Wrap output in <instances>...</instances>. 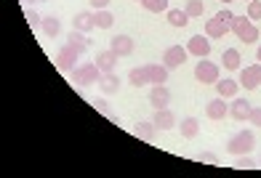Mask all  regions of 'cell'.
Wrapping results in <instances>:
<instances>
[{"mask_svg":"<svg viewBox=\"0 0 261 178\" xmlns=\"http://www.w3.org/2000/svg\"><path fill=\"white\" fill-rule=\"evenodd\" d=\"M256 146V136H253V130H240V133H234L229 138V144H227V152L232 154V157H240V154H251Z\"/></svg>","mask_w":261,"mask_h":178,"instance_id":"obj_1","label":"cell"},{"mask_svg":"<svg viewBox=\"0 0 261 178\" xmlns=\"http://www.w3.org/2000/svg\"><path fill=\"white\" fill-rule=\"evenodd\" d=\"M248 19H261V0H248Z\"/></svg>","mask_w":261,"mask_h":178,"instance_id":"obj_30","label":"cell"},{"mask_svg":"<svg viewBox=\"0 0 261 178\" xmlns=\"http://www.w3.org/2000/svg\"><path fill=\"white\" fill-rule=\"evenodd\" d=\"M158 125V130H171L173 125H176V117H173V112L165 106V109H155V120H152Z\"/></svg>","mask_w":261,"mask_h":178,"instance_id":"obj_18","label":"cell"},{"mask_svg":"<svg viewBox=\"0 0 261 178\" xmlns=\"http://www.w3.org/2000/svg\"><path fill=\"white\" fill-rule=\"evenodd\" d=\"M179 130L184 138H197L200 136V123L195 120V117H184V120L179 123Z\"/></svg>","mask_w":261,"mask_h":178,"instance_id":"obj_23","label":"cell"},{"mask_svg":"<svg viewBox=\"0 0 261 178\" xmlns=\"http://www.w3.org/2000/svg\"><path fill=\"white\" fill-rule=\"evenodd\" d=\"M128 82H130L134 88H144V85H149L147 67H136V69H130V72H128Z\"/></svg>","mask_w":261,"mask_h":178,"instance_id":"obj_20","label":"cell"},{"mask_svg":"<svg viewBox=\"0 0 261 178\" xmlns=\"http://www.w3.org/2000/svg\"><path fill=\"white\" fill-rule=\"evenodd\" d=\"M184 11H187V16H189V19H197V16H203L205 3H203V0H189Z\"/></svg>","mask_w":261,"mask_h":178,"instance_id":"obj_29","label":"cell"},{"mask_svg":"<svg viewBox=\"0 0 261 178\" xmlns=\"http://www.w3.org/2000/svg\"><path fill=\"white\" fill-rule=\"evenodd\" d=\"M195 77H197V82H203V85H216V82H219V64H213V62H197Z\"/></svg>","mask_w":261,"mask_h":178,"instance_id":"obj_5","label":"cell"},{"mask_svg":"<svg viewBox=\"0 0 261 178\" xmlns=\"http://www.w3.org/2000/svg\"><path fill=\"white\" fill-rule=\"evenodd\" d=\"M110 48L117 56H130V53H134V48H136V43H134V38H128V35H115Z\"/></svg>","mask_w":261,"mask_h":178,"instance_id":"obj_11","label":"cell"},{"mask_svg":"<svg viewBox=\"0 0 261 178\" xmlns=\"http://www.w3.org/2000/svg\"><path fill=\"white\" fill-rule=\"evenodd\" d=\"M149 104L155 106V109H165V106L171 104V91L165 85H152L149 91Z\"/></svg>","mask_w":261,"mask_h":178,"instance_id":"obj_10","label":"cell"},{"mask_svg":"<svg viewBox=\"0 0 261 178\" xmlns=\"http://www.w3.org/2000/svg\"><path fill=\"white\" fill-rule=\"evenodd\" d=\"M221 3H232V0H221Z\"/></svg>","mask_w":261,"mask_h":178,"instance_id":"obj_39","label":"cell"},{"mask_svg":"<svg viewBox=\"0 0 261 178\" xmlns=\"http://www.w3.org/2000/svg\"><path fill=\"white\" fill-rule=\"evenodd\" d=\"M117 56L112 48H107V51H99L96 53V67L101 69V72H115V64H117Z\"/></svg>","mask_w":261,"mask_h":178,"instance_id":"obj_16","label":"cell"},{"mask_svg":"<svg viewBox=\"0 0 261 178\" xmlns=\"http://www.w3.org/2000/svg\"><path fill=\"white\" fill-rule=\"evenodd\" d=\"M141 6H144L149 14H163V11H168V0H139Z\"/></svg>","mask_w":261,"mask_h":178,"instance_id":"obj_28","label":"cell"},{"mask_svg":"<svg viewBox=\"0 0 261 178\" xmlns=\"http://www.w3.org/2000/svg\"><path fill=\"white\" fill-rule=\"evenodd\" d=\"M240 85L248 91H256L261 85V64H251L240 72Z\"/></svg>","mask_w":261,"mask_h":178,"instance_id":"obj_8","label":"cell"},{"mask_svg":"<svg viewBox=\"0 0 261 178\" xmlns=\"http://www.w3.org/2000/svg\"><path fill=\"white\" fill-rule=\"evenodd\" d=\"M168 72L171 69L165 64H147V75H149L152 85H165V82H168Z\"/></svg>","mask_w":261,"mask_h":178,"instance_id":"obj_15","label":"cell"},{"mask_svg":"<svg viewBox=\"0 0 261 178\" xmlns=\"http://www.w3.org/2000/svg\"><path fill=\"white\" fill-rule=\"evenodd\" d=\"M197 160H200V162H208V165H219V157H216L213 152H200Z\"/></svg>","mask_w":261,"mask_h":178,"instance_id":"obj_34","label":"cell"},{"mask_svg":"<svg viewBox=\"0 0 261 178\" xmlns=\"http://www.w3.org/2000/svg\"><path fill=\"white\" fill-rule=\"evenodd\" d=\"M187 51L192 56L208 58L211 56V38H208V35H192V38L187 40Z\"/></svg>","mask_w":261,"mask_h":178,"instance_id":"obj_7","label":"cell"},{"mask_svg":"<svg viewBox=\"0 0 261 178\" xmlns=\"http://www.w3.org/2000/svg\"><path fill=\"white\" fill-rule=\"evenodd\" d=\"M240 62H243V56H240V51H237V48H227V51L221 53V64L227 67V69H232V72H234V69H240Z\"/></svg>","mask_w":261,"mask_h":178,"instance_id":"obj_24","label":"cell"},{"mask_svg":"<svg viewBox=\"0 0 261 178\" xmlns=\"http://www.w3.org/2000/svg\"><path fill=\"white\" fill-rule=\"evenodd\" d=\"M205 114L211 117V120H224V117L229 114V104L219 96V99L208 101V106H205Z\"/></svg>","mask_w":261,"mask_h":178,"instance_id":"obj_12","label":"cell"},{"mask_svg":"<svg viewBox=\"0 0 261 178\" xmlns=\"http://www.w3.org/2000/svg\"><path fill=\"white\" fill-rule=\"evenodd\" d=\"M134 130H136V136H139L141 141H147V144H152V141H155V136H158V125H155V123H139Z\"/></svg>","mask_w":261,"mask_h":178,"instance_id":"obj_22","label":"cell"},{"mask_svg":"<svg viewBox=\"0 0 261 178\" xmlns=\"http://www.w3.org/2000/svg\"><path fill=\"white\" fill-rule=\"evenodd\" d=\"M77 58H80V53H77V51L72 48V45L67 43L64 48L56 53V69H59L62 75H72V69L77 67Z\"/></svg>","mask_w":261,"mask_h":178,"instance_id":"obj_4","label":"cell"},{"mask_svg":"<svg viewBox=\"0 0 261 178\" xmlns=\"http://www.w3.org/2000/svg\"><path fill=\"white\" fill-rule=\"evenodd\" d=\"M24 16H27V24H30V27H40V24H43V16H40L35 8H27Z\"/></svg>","mask_w":261,"mask_h":178,"instance_id":"obj_33","label":"cell"},{"mask_svg":"<svg viewBox=\"0 0 261 178\" xmlns=\"http://www.w3.org/2000/svg\"><path fill=\"white\" fill-rule=\"evenodd\" d=\"M187 56H189L187 45H171V48H165V53H163V64L168 69H179L187 62Z\"/></svg>","mask_w":261,"mask_h":178,"instance_id":"obj_6","label":"cell"},{"mask_svg":"<svg viewBox=\"0 0 261 178\" xmlns=\"http://www.w3.org/2000/svg\"><path fill=\"white\" fill-rule=\"evenodd\" d=\"M93 21H96V27H99V29H110V27L115 24V16H112V11L99 8L96 14H93Z\"/></svg>","mask_w":261,"mask_h":178,"instance_id":"obj_27","label":"cell"},{"mask_svg":"<svg viewBox=\"0 0 261 178\" xmlns=\"http://www.w3.org/2000/svg\"><path fill=\"white\" fill-rule=\"evenodd\" d=\"M216 91H219L221 99H234L237 91H240V82H234V80H219L216 82Z\"/></svg>","mask_w":261,"mask_h":178,"instance_id":"obj_21","label":"cell"},{"mask_svg":"<svg viewBox=\"0 0 261 178\" xmlns=\"http://www.w3.org/2000/svg\"><path fill=\"white\" fill-rule=\"evenodd\" d=\"M93 27H96V21H93V14L91 11H80V14H75L72 19V29H80V32H91Z\"/></svg>","mask_w":261,"mask_h":178,"instance_id":"obj_17","label":"cell"},{"mask_svg":"<svg viewBox=\"0 0 261 178\" xmlns=\"http://www.w3.org/2000/svg\"><path fill=\"white\" fill-rule=\"evenodd\" d=\"M104 72H101V69L96 67V62H86V64H77L75 69H72V75H69V77H72V82H75V85H91V82H99V77H101Z\"/></svg>","mask_w":261,"mask_h":178,"instance_id":"obj_2","label":"cell"},{"mask_svg":"<svg viewBox=\"0 0 261 178\" xmlns=\"http://www.w3.org/2000/svg\"><path fill=\"white\" fill-rule=\"evenodd\" d=\"M91 104H93V109H96V112L107 114V117H110V120H117V117H112V112H110V106H107V101H104V99H93Z\"/></svg>","mask_w":261,"mask_h":178,"instance_id":"obj_32","label":"cell"},{"mask_svg":"<svg viewBox=\"0 0 261 178\" xmlns=\"http://www.w3.org/2000/svg\"><path fill=\"white\" fill-rule=\"evenodd\" d=\"M24 3H40V0H24Z\"/></svg>","mask_w":261,"mask_h":178,"instance_id":"obj_38","label":"cell"},{"mask_svg":"<svg viewBox=\"0 0 261 178\" xmlns=\"http://www.w3.org/2000/svg\"><path fill=\"white\" fill-rule=\"evenodd\" d=\"M165 19H168L171 27H187L189 24L187 11H179V8H168V11H165Z\"/></svg>","mask_w":261,"mask_h":178,"instance_id":"obj_25","label":"cell"},{"mask_svg":"<svg viewBox=\"0 0 261 178\" xmlns=\"http://www.w3.org/2000/svg\"><path fill=\"white\" fill-rule=\"evenodd\" d=\"M248 123L256 125V128H261V106H253V109H251V117H248Z\"/></svg>","mask_w":261,"mask_h":178,"instance_id":"obj_35","label":"cell"},{"mask_svg":"<svg viewBox=\"0 0 261 178\" xmlns=\"http://www.w3.org/2000/svg\"><path fill=\"white\" fill-rule=\"evenodd\" d=\"M251 101L248 99H232V104H229V114H232V120H237V123H245L248 117H251Z\"/></svg>","mask_w":261,"mask_h":178,"instance_id":"obj_9","label":"cell"},{"mask_svg":"<svg viewBox=\"0 0 261 178\" xmlns=\"http://www.w3.org/2000/svg\"><path fill=\"white\" fill-rule=\"evenodd\" d=\"M40 29H43V35H48V38H59V35H62V21H59V16L48 14V16H43Z\"/></svg>","mask_w":261,"mask_h":178,"instance_id":"obj_19","label":"cell"},{"mask_svg":"<svg viewBox=\"0 0 261 178\" xmlns=\"http://www.w3.org/2000/svg\"><path fill=\"white\" fill-rule=\"evenodd\" d=\"M256 58H258V62H261V45H258V51H256Z\"/></svg>","mask_w":261,"mask_h":178,"instance_id":"obj_37","label":"cell"},{"mask_svg":"<svg viewBox=\"0 0 261 178\" xmlns=\"http://www.w3.org/2000/svg\"><path fill=\"white\" fill-rule=\"evenodd\" d=\"M99 91L104 93V96H110V93H117L120 91V77H117L115 72H104L101 77H99Z\"/></svg>","mask_w":261,"mask_h":178,"instance_id":"obj_14","label":"cell"},{"mask_svg":"<svg viewBox=\"0 0 261 178\" xmlns=\"http://www.w3.org/2000/svg\"><path fill=\"white\" fill-rule=\"evenodd\" d=\"M234 168H240V170H248V168H256V160H253V157H248V154H240V157L234 160Z\"/></svg>","mask_w":261,"mask_h":178,"instance_id":"obj_31","label":"cell"},{"mask_svg":"<svg viewBox=\"0 0 261 178\" xmlns=\"http://www.w3.org/2000/svg\"><path fill=\"white\" fill-rule=\"evenodd\" d=\"M69 45H72V48L83 56V53H86L88 51V40H86V32H80V29H72V32H69Z\"/></svg>","mask_w":261,"mask_h":178,"instance_id":"obj_26","label":"cell"},{"mask_svg":"<svg viewBox=\"0 0 261 178\" xmlns=\"http://www.w3.org/2000/svg\"><path fill=\"white\" fill-rule=\"evenodd\" d=\"M232 32H234L243 43H256V40H258V27H256L248 16H234V19H232Z\"/></svg>","mask_w":261,"mask_h":178,"instance_id":"obj_3","label":"cell"},{"mask_svg":"<svg viewBox=\"0 0 261 178\" xmlns=\"http://www.w3.org/2000/svg\"><path fill=\"white\" fill-rule=\"evenodd\" d=\"M232 27L227 24V21H221L219 16H213V19H208V24H205V35L211 40H219V38H224Z\"/></svg>","mask_w":261,"mask_h":178,"instance_id":"obj_13","label":"cell"},{"mask_svg":"<svg viewBox=\"0 0 261 178\" xmlns=\"http://www.w3.org/2000/svg\"><path fill=\"white\" fill-rule=\"evenodd\" d=\"M107 6H110V0H91V8H107Z\"/></svg>","mask_w":261,"mask_h":178,"instance_id":"obj_36","label":"cell"}]
</instances>
